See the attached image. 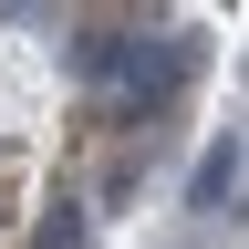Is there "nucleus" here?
Wrapping results in <instances>:
<instances>
[{"label": "nucleus", "instance_id": "nucleus-1", "mask_svg": "<svg viewBox=\"0 0 249 249\" xmlns=\"http://www.w3.org/2000/svg\"><path fill=\"white\" fill-rule=\"evenodd\" d=\"M229 177H239V135H218V145L197 156V177H187V208H218V197H229Z\"/></svg>", "mask_w": 249, "mask_h": 249}, {"label": "nucleus", "instance_id": "nucleus-2", "mask_svg": "<svg viewBox=\"0 0 249 249\" xmlns=\"http://www.w3.org/2000/svg\"><path fill=\"white\" fill-rule=\"evenodd\" d=\"M31 249H83V208H52L42 229H31Z\"/></svg>", "mask_w": 249, "mask_h": 249}]
</instances>
